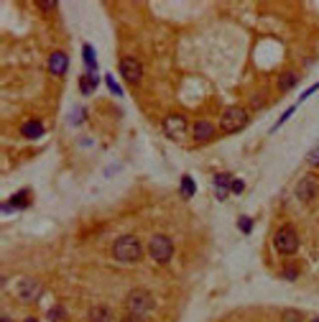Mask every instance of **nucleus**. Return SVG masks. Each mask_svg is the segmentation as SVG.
Instances as JSON below:
<instances>
[{
    "label": "nucleus",
    "instance_id": "f257e3e1",
    "mask_svg": "<svg viewBox=\"0 0 319 322\" xmlns=\"http://www.w3.org/2000/svg\"><path fill=\"white\" fill-rule=\"evenodd\" d=\"M113 256L120 264H136L143 256V246L136 235H120V238L113 243Z\"/></svg>",
    "mask_w": 319,
    "mask_h": 322
},
{
    "label": "nucleus",
    "instance_id": "f03ea898",
    "mask_svg": "<svg viewBox=\"0 0 319 322\" xmlns=\"http://www.w3.org/2000/svg\"><path fill=\"white\" fill-rule=\"evenodd\" d=\"M156 307V302H154V294L148 292V289H131L128 292V299H125V310L131 312V315H136V317H143V315H148Z\"/></svg>",
    "mask_w": 319,
    "mask_h": 322
},
{
    "label": "nucleus",
    "instance_id": "7ed1b4c3",
    "mask_svg": "<svg viewBox=\"0 0 319 322\" xmlns=\"http://www.w3.org/2000/svg\"><path fill=\"white\" fill-rule=\"evenodd\" d=\"M248 120H250V115H248L245 107L232 105V107H227V110L220 115V131L222 133H238V131H243V128L248 125Z\"/></svg>",
    "mask_w": 319,
    "mask_h": 322
},
{
    "label": "nucleus",
    "instance_id": "20e7f679",
    "mask_svg": "<svg viewBox=\"0 0 319 322\" xmlns=\"http://www.w3.org/2000/svg\"><path fill=\"white\" fill-rule=\"evenodd\" d=\"M273 246L281 256H294L299 251V233H296L294 225H281L273 235Z\"/></svg>",
    "mask_w": 319,
    "mask_h": 322
},
{
    "label": "nucleus",
    "instance_id": "39448f33",
    "mask_svg": "<svg viewBox=\"0 0 319 322\" xmlns=\"http://www.w3.org/2000/svg\"><path fill=\"white\" fill-rule=\"evenodd\" d=\"M148 253H151V259L156 264H168L174 256V241L163 233H156L151 238V243H148Z\"/></svg>",
    "mask_w": 319,
    "mask_h": 322
},
{
    "label": "nucleus",
    "instance_id": "423d86ee",
    "mask_svg": "<svg viewBox=\"0 0 319 322\" xmlns=\"http://www.w3.org/2000/svg\"><path fill=\"white\" fill-rule=\"evenodd\" d=\"M161 128H163V133L171 138V141H184L186 133H189V123H186V118L179 115V113L166 115L163 123H161Z\"/></svg>",
    "mask_w": 319,
    "mask_h": 322
},
{
    "label": "nucleus",
    "instance_id": "0eeeda50",
    "mask_svg": "<svg viewBox=\"0 0 319 322\" xmlns=\"http://www.w3.org/2000/svg\"><path fill=\"white\" fill-rule=\"evenodd\" d=\"M118 69H120V77H123L128 84H138L141 77H143V64H141L136 56H123Z\"/></svg>",
    "mask_w": 319,
    "mask_h": 322
},
{
    "label": "nucleus",
    "instance_id": "6e6552de",
    "mask_svg": "<svg viewBox=\"0 0 319 322\" xmlns=\"http://www.w3.org/2000/svg\"><path fill=\"white\" fill-rule=\"evenodd\" d=\"M46 69H49V74H54V77H64V74H67V69H69V54L61 51V49L51 51L49 59H46Z\"/></svg>",
    "mask_w": 319,
    "mask_h": 322
},
{
    "label": "nucleus",
    "instance_id": "1a4fd4ad",
    "mask_svg": "<svg viewBox=\"0 0 319 322\" xmlns=\"http://www.w3.org/2000/svg\"><path fill=\"white\" fill-rule=\"evenodd\" d=\"M191 138L199 141V143H204V141H209V138H215V125H212L209 120H204V118L194 120V125H191Z\"/></svg>",
    "mask_w": 319,
    "mask_h": 322
},
{
    "label": "nucleus",
    "instance_id": "9d476101",
    "mask_svg": "<svg viewBox=\"0 0 319 322\" xmlns=\"http://www.w3.org/2000/svg\"><path fill=\"white\" fill-rule=\"evenodd\" d=\"M319 195V184L314 182V177H304L299 184H296V197H299L302 202H309Z\"/></svg>",
    "mask_w": 319,
    "mask_h": 322
},
{
    "label": "nucleus",
    "instance_id": "9b49d317",
    "mask_svg": "<svg viewBox=\"0 0 319 322\" xmlns=\"http://www.w3.org/2000/svg\"><path fill=\"white\" fill-rule=\"evenodd\" d=\"M44 133H46V128H44V123H41L38 118H31V120H26L23 125H20V136L28 138V141H38Z\"/></svg>",
    "mask_w": 319,
    "mask_h": 322
},
{
    "label": "nucleus",
    "instance_id": "f8f14e48",
    "mask_svg": "<svg viewBox=\"0 0 319 322\" xmlns=\"http://www.w3.org/2000/svg\"><path fill=\"white\" fill-rule=\"evenodd\" d=\"M41 294V284L36 279H26V282L18 284V297L23 299V302H33V299Z\"/></svg>",
    "mask_w": 319,
    "mask_h": 322
},
{
    "label": "nucleus",
    "instance_id": "ddd939ff",
    "mask_svg": "<svg viewBox=\"0 0 319 322\" xmlns=\"http://www.w3.org/2000/svg\"><path fill=\"white\" fill-rule=\"evenodd\" d=\"M110 320H113L110 307L95 305V307H90V312H87V322H110Z\"/></svg>",
    "mask_w": 319,
    "mask_h": 322
},
{
    "label": "nucleus",
    "instance_id": "4468645a",
    "mask_svg": "<svg viewBox=\"0 0 319 322\" xmlns=\"http://www.w3.org/2000/svg\"><path fill=\"white\" fill-rule=\"evenodd\" d=\"M276 84H279V92H289V90H294L296 84H299V74L296 72H281Z\"/></svg>",
    "mask_w": 319,
    "mask_h": 322
},
{
    "label": "nucleus",
    "instance_id": "2eb2a0df",
    "mask_svg": "<svg viewBox=\"0 0 319 322\" xmlns=\"http://www.w3.org/2000/svg\"><path fill=\"white\" fill-rule=\"evenodd\" d=\"M10 205H13V210H26V207L31 205V189L15 192V195L10 197Z\"/></svg>",
    "mask_w": 319,
    "mask_h": 322
},
{
    "label": "nucleus",
    "instance_id": "dca6fc26",
    "mask_svg": "<svg viewBox=\"0 0 319 322\" xmlns=\"http://www.w3.org/2000/svg\"><path fill=\"white\" fill-rule=\"evenodd\" d=\"M97 82H100V79H97V74H95V72H90V74H84V77L79 79V90H82L84 95H92V92H95V87H97Z\"/></svg>",
    "mask_w": 319,
    "mask_h": 322
},
{
    "label": "nucleus",
    "instance_id": "f3484780",
    "mask_svg": "<svg viewBox=\"0 0 319 322\" xmlns=\"http://www.w3.org/2000/svg\"><path fill=\"white\" fill-rule=\"evenodd\" d=\"M82 59H84V64L90 67V72H97V59H95L92 44H84V46H82Z\"/></svg>",
    "mask_w": 319,
    "mask_h": 322
},
{
    "label": "nucleus",
    "instance_id": "a211bd4d",
    "mask_svg": "<svg viewBox=\"0 0 319 322\" xmlns=\"http://www.w3.org/2000/svg\"><path fill=\"white\" fill-rule=\"evenodd\" d=\"M179 189H181V197H186V200H189V197H194L197 184H194V179H191L189 174H184V177H181V187H179Z\"/></svg>",
    "mask_w": 319,
    "mask_h": 322
},
{
    "label": "nucleus",
    "instance_id": "6ab92c4d",
    "mask_svg": "<svg viewBox=\"0 0 319 322\" xmlns=\"http://www.w3.org/2000/svg\"><path fill=\"white\" fill-rule=\"evenodd\" d=\"M46 317H49L51 322H61V320H67V317H69V310L64 307V305H54V307L46 312Z\"/></svg>",
    "mask_w": 319,
    "mask_h": 322
},
{
    "label": "nucleus",
    "instance_id": "aec40b11",
    "mask_svg": "<svg viewBox=\"0 0 319 322\" xmlns=\"http://www.w3.org/2000/svg\"><path fill=\"white\" fill-rule=\"evenodd\" d=\"M232 174H227V171H220V174H215V187L217 189H230L232 187Z\"/></svg>",
    "mask_w": 319,
    "mask_h": 322
},
{
    "label": "nucleus",
    "instance_id": "412c9836",
    "mask_svg": "<svg viewBox=\"0 0 319 322\" xmlns=\"http://www.w3.org/2000/svg\"><path fill=\"white\" fill-rule=\"evenodd\" d=\"M281 317H284V322H302L304 320V315L299 310H284Z\"/></svg>",
    "mask_w": 319,
    "mask_h": 322
},
{
    "label": "nucleus",
    "instance_id": "4be33fe9",
    "mask_svg": "<svg viewBox=\"0 0 319 322\" xmlns=\"http://www.w3.org/2000/svg\"><path fill=\"white\" fill-rule=\"evenodd\" d=\"M281 279H286V282H294V279H299V269L296 266H286L281 271Z\"/></svg>",
    "mask_w": 319,
    "mask_h": 322
},
{
    "label": "nucleus",
    "instance_id": "5701e85b",
    "mask_svg": "<svg viewBox=\"0 0 319 322\" xmlns=\"http://www.w3.org/2000/svg\"><path fill=\"white\" fill-rule=\"evenodd\" d=\"M238 228H240V233H250L253 230V220L250 218H245V215H240V218H238Z\"/></svg>",
    "mask_w": 319,
    "mask_h": 322
},
{
    "label": "nucleus",
    "instance_id": "b1692460",
    "mask_svg": "<svg viewBox=\"0 0 319 322\" xmlns=\"http://www.w3.org/2000/svg\"><path fill=\"white\" fill-rule=\"evenodd\" d=\"M263 105H266V95L263 92H255L253 100H250V110H258V107H263Z\"/></svg>",
    "mask_w": 319,
    "mask_h": 322
},
{
    "label": "nucleus",
    "instance_id": "393cba45",
    "mask_svg": "<svg viewBox=\"0 0 319 322\" xmlns=\"http://www.w3.org/2000/svg\"><path fill=\"white\" fill-rule=\"evenodd\" d=\"M105 82H108V87L113 90V95H123V90H120V84L113 79V74H108V77H105Z\"/></svg>",
    "mask_w": 319,
    "mask_h": 322
},
{
    "label": "nucleus",
    "instance_id": "a878e982",
    "mask_svg": "<svg viewBox=\"0 0 319 322\" xmlns=\"http://www.w3.org/2000/svg\"><path fill=\"white\" fill-rule=\"evenodd\" d=\"M294 113H296V105H291L289 110H286V113H284V115L279 118V123H276V128H281V125H284V123H286V120H289V118H291Z\"/></svg>",
    "mask_w": 319,
    "mask_h": 322
},
{
    "label": "nucleus",
    "instance_id": "bb28decb",
    "mask_svg": "<svg viewBox=\"0 0 319 322\" xmlns=\"http://www.w3.org/2000/svg\"><path fill=\"white\" fill-rule=\"evenodd\" d=\"M307 159H309V164H312V166H317V164H319V146H317V148H312Z\"/></svg>",
    "mask_w": 319,
    "mask_h": 322
},
{
    "label": "nucleus",
    "instance_id": "cd10ccee",
    "mask_svg": "<svg viewBox=\"0 0 319 322\" xmlns=\"http://www.w3.org/2000/svg\"><path fill=\"white\" fill-rule=\"evenodd\" d=\"M317 90H319V82H317V84H312V87H309V90H304V95H302L299 100H302V102H304V100H309V97H312V95H314Z\"/></svg>",
    "mask_w": 319,
    "mask_h": 322
},
{
    "label": "nucleus",
    "instance_id": "c85d7f7f",
    "mask_svg": "<svg viewBox=\"0 0 319 322\" xmlns=\"http://www.w3.org/2000/svg\"><path fill=\"white\" fill-rule=\"evenodd\" d=\"M38 5L44 8V10H54V8H56V3H54V0H41Z\"/></svg>",
    "mask_w": 319,
    "mask_h": 322
},
{
    "label": "nucleus",
    "instance_id": "c756f323",
    "mask_svg": "<svg viewBox=\"0 0 319 322\" xmlns=\"http://www.w3.org/2000/svg\"><path fill=\"white\" fill-rule=\"evenodd\" d=\"M243 189H245V184L240 179H235V182H232V187H230V192H243Z\"/></svg>",
    "mask_w": 319,
    "mask_h": 322
},
{
    "label": "nucleus",
    "instance_id": "7c9ffc66",
    "mask_svg": "<svg viewBox=\"0 0 319 322\" xmlns=\"http://www.w3.org/2000/svg\"><path fill=\"white\" fill-rule=\"evenodd\" d=\"M120 322H146L143 317H136V315H128L125 320H120Z\"/></svg>",
    "mask_w": 319,
    "mask_h": 322
},
{
    "label": "nucleus",
    "instance_id": "2f4dec72",
    "mask_svg": "<svg viewBox=\"0 0 319 322\" xmlns=\"http://www.w3.org/2000/svg\"><path fill=\"white\" fill-rule=\"evenodd\" d=\"M215 195H217V200H227V195H230V189H217Z\"/></svg>",
    "mask_w": 319,
    "mask_h": 322
},
{
    "label": "nucleus",
    "instance_id": "473e14b6",
    "mask_svg": "<svg viewBox=\"0 0 319 322\" xmlns=\"http://www.w3.org/2000/svg\"><path fill=\"white\" fill-rule=\"evenodd\" d=\"M0 322H10V317H8V315H3V317H0Z\"/></svg>",
    "mask_w": 319,
    "mask_h": 322
},
{
    "label": "nucleus",
    "instance_id": "72a5a7b5",
    "mask_svg": "<svg viewBox=\"0 0 319 322\" xmlns=\"http://www.w3.org/2000/svg\"><path fill=\"white\" fill-rule=\"evenodd\" d=\"M23 322H38V320H36V317H26Z\"/></svg>",
    "mask_w": 319,
    "mask_h": 322
},
{
    "label": "nucleus",
    "instance_id": "f704fd0d",
    "mask_svg": "<svg viewBox=\"0 0 319 322\" xmlns=\"http://www.w3.org/2000/svg\"><path fill=\"white\" fill-rule=\"evenodd\" d=\"M309 322H319V317H312V320H309Z\"/></svg>",
    "mask_w": 319,
    "mask_h": 322
}]
</instances>
